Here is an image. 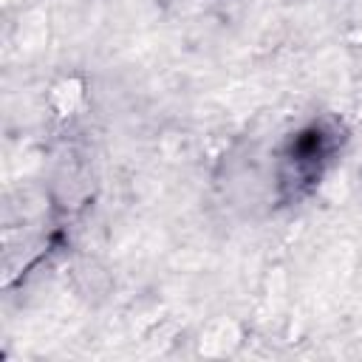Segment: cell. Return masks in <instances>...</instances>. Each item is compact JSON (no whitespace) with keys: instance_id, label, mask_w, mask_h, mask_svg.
Returning a JSON list of instances; mask_svg holds the SVG:
<instances>
[{"instance_id":"obj_1","label":"cell","mask_w":362,"mask_h":362,"mask_svg":"<svg viewBox=\"0 0 362 362\" xmlns=\"http://www.w3.org/2000/svg\"><path fill=\"white\" fill-rule=\"evenodd\" d=\"M76 88H79L76 82H65V85H59V88L54 90V99H57V105H59L62 113H68V110L76 105V99H79V90H76Z\"/></svg>"}]
</instances>
